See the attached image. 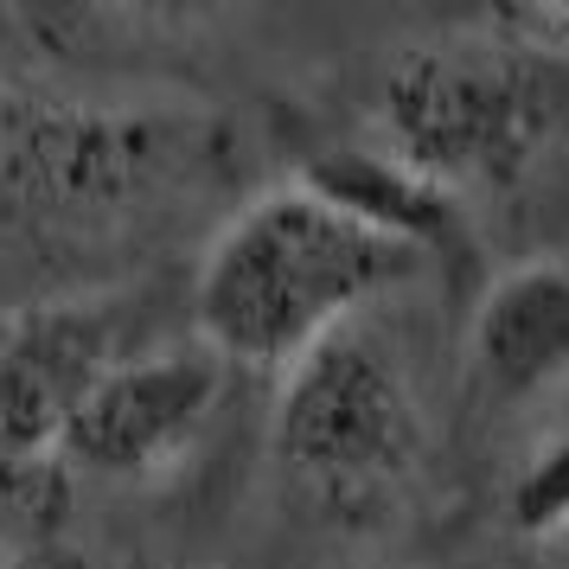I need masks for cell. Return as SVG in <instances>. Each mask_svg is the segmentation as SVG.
Instances as JSON below:
<instances>
[{
    "label": "cell",
    "mask_w": 569,
    "mask_h": 569,
    "mask_svg": "<svg viewBox=\"0 0 569 569\" xmlns=\"http://www.w3.org/2000/svg\"><path fill=\"white\" fill-rule=\"evenodd\" d=\"M276 461L327 499H365L403 480L422 448V403L410 371L378 333L346 327L282 378Z\"/></svg>",
    "instance_id": "cell-3"
},
{
    "label": "cell",
    "mask_w": 569,
    "mask_h": 569,
    "mask_svg": "<svg viewBox=\"0 0 569 569\" xmlns=\"http://www.w3.org/2000/svg\"><path fill=\"white\" fill-rule=\"evenodd\" d=\"M557 550H563V563H569V531H563V538H557Z\"/></svg>",
    "instance_id": "cell-10"
},
{
    "label": "cell",
    "mask_w": 569,
    "mask_h": 569,
    "mask_svg": "<svg viewBox=\"0 0 569 569\" xmlns=\"http://www.w3.org/2000/svg\"><path fill=\"white\" fill-rule=\"evenodd\" d=\"M416 262V250L365 231L313 186L282 180L211 237L192 282L199 339L224 365L288 378L313 346L359 327L378 295L410 282Z\"/></svg>",
    "instance_id": "cell-1"
},
{
    "label": "cell",
    "mask_w": 569,
    "mask_h": 569,
    "mask_svg": "<svg viewBox=\"0 0 569 569\" xmlns=\"http://www.w3.org/2000/svg\"><path fill=\"white\" fill-rule=\"evenodd\" d=\"M122 365L109 301H46L0 333V448L58 461L83 397Z\"/></svg>",
    "instance_id": "cell-5"
},
{
    "label": "cell",
    "mask_w": 569,
    "mask_h": 569,
    "mask_svg": "<svg viewBox=\"0 0 569 569\" xmlns=\"http://www.w3.org/2000/svg\"><path fill=\"white\" fill-rule=\"evenodd\" d=\"M487 32L518 58H563L569 64V7H506V13H487Z\"/></svg>",
    "instance_id": "cell-9"
},
{
    "label": "cell",
    "mask_w": 569,
    "mask_h": 569,
    "mask_svg": "<svg viewBox=\"0 0 569 569\" xmlns=\"http://www.w3.org/2000/svg\"><path fill=\"white\" fill-rule=\"evenodd\" d=\"M506 518L525 538L557 543L569 531V429L557 441H543L531 461L518 467L512 492H506Z\"/></svg>",
    "instance_id": "cell-8"
},
{
    "label": "cell",
    "mask_w": 569,
    "mask_h": 569,
    "mask_svg": "<svg viewBox=\"0 0 569 569\" xmlns=\"http://www.w3.org/2000/svg\"><path fill=\"white\" fill-rule=\"evenodd\" d=\"M224 371L231 365L206 339L122 359L71 416L58 461L83 467V473H109V480H154L206 436L211 410L224 397Z\"/></svg>",
    "instance_id": "cell-4"
},
{
    "label": "cell",
    "mask_w": 569,
    "mask_h": 569,
    "mask_svg": "<svg viewBox=\"0 0 569 569\" xmlns=\"http://www.w3.org/2000/svg\"><path fill=\"white\" fill-rule=\"evenodd\" d=\"M378 116L390 154L448 192L518 173L550 129V103L531 78V58L506 52L492 32L416 46L410 58H397Z\"/></svg>",
    "instance_id": "cell-2"
},
{
    "label": "cell",
    "mask_w": 569,
    "mask_h": 569,
    "mask_svg": "<svg viewBox=\"0 0 569 569\" xmlns=\"http://www.w3.org/2000/svg\"><path fill=\"white\" fill-rule=\"evenodd\" d=\"M473 371L492 403H531L569 378V262H518L480 295Z\"/></svg>",
    "instance_id": "cell-6"
},
{
    "label": "cell",
    "mask_w": 569,
    "mask_h": 569,
    "mask_svg": "<svg viewBox=\"0 0 569 569\" xmlns=\"http://www.w3.org/2000/svg\"><path fill=\"white\" fill-rule=\"evenodd\" d=\"M295 180L313 186L346 218H359L365 231L390 237L416 257L448 243V231H455V192L436 186L429 173H416L410 160H397L390 148H327Z\"/></svg>",
    "instance_id": "cell-7"
}]
</instances>
